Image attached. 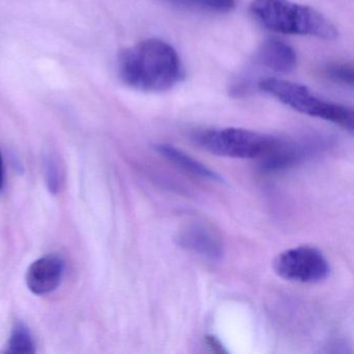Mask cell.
Returning <instances> with one entry per match:
<instances>
[{
    "label": "cell",
    "instance_id": "52a82bcc",
    "mask_svg": "<svg viewBox=\"0 0 354 354\" xmlns=\"http://www.w3.org/2000/svg\"><path fill=\"white\" fill-rule=\"evenodd\" d=\"M65 267V261L55 254H48L35 261L26 271L28 289L36 295L53 293L63 281Z\"/></svg>",
    "mask_w": 354,
    "mask_h": 354
},
{
    "label": "cell",
    "instance_id": "7c38bea8",
    "mask_svg": "<svg viewBox=\"0 0 354 354\" xmlns=\"http://www.w3.org/2000/svg\"><path fill=\"white\" fill-rule=\"evenodd\" d=\"M323 74L327 80L339 86H353V68L347 63L327 64L323 68Z\"/></svg>",
    "mask_w": 354,
    "mask_h": 354
},
{
    "label": "cell",
    "instance_id": "30bf717a",
    "mask_svg": "<svg viewBox=\"0 0 354 354\" xmlns=\"http://www.w3.org/2000/svg\"><path fill=\"white\" fill-rule=\"evenodd\" d=\"M3 352L11 354H32L36 352V344L32 333L21 321L14 325Z\"/></svg>",
    "mask_w": 354,
    "mask_h": 354
},
{
    "label": "cell",
    "instance_id": "3957f363",
    "mask_svg": "<svg viewBox=\"0 0 354 354\" xmlns=\"http://www.w3.org/2000/svg\"><path fill=\"white\" fill-rule=\"evenodd\" d=\"M259 88L290 109L317 119L324 120L353 131L352 109L324 100L302 84L279 78H266L258 84Z\"/></svg>",
    "mask_w": 354,
    "mask_h": 354
},
{
    "label": "cell",
    "instance_id": "8fae6325",
    "mask_svg": "<svg viewBox=\"0 0 354 354\" xmlns=\"http://www.w3.org/2000/svg\"><path fill=\"white\" fill-rule=\"evenodd\" d=\"M43 169H44L45 183L47 189L51 194H57L62 187L63 181V171L61 163L57 155L49 152L44 155L43 160Z\"/></svg>",
    "mask_w": 354,
    "mask_h": 354
},
{
    "label": "cell",
    "instance_id": "277c9868",
    "mask_svg": "<svg viewBox=\"0 0 354 354\" xmlns=\"http://www.w3.org/2000/svg\"><path fill=\"white\" fill-rule=\"evenodd\" d=\"M198 142L205 150L217 156L254 159L271 156L286 140L242 128H221L203 132L198 136Z\"/></svg>",
    "mask_w": 354,
    "mask_h": 354
},
{
    "label": "cell",
    "instance_id": "ba28073f",
    "mask_svg": "<svg viewBox=\"0 0 354 354\" xmlns=\"http://www.w3.org/2000/svg\"><path fill=\"white\" fill-rule=\"evenodd\" d=\"M254 63L275 73H289L295 69L297 55L290 45L277 39H268L259 47Z\"/></svg>",
    "mask_w": 354,
    "mask_h": 354
},
{
    "label": "cell",
    "instance_id": "9a60e30c",
    "mask_svg": "<svg viewBox=\"0 0 354 354\" xmlns=\"http://www.w3.org/2000/svg\"><path fill=\"white\" fill-rule=\"evenodd\" d=\"M165 1H167V3H171V0H165Z\"/></svg>",
    "mask_w": 354,
    "mask_h": 354
},
{
    "label": "cell",
    "instance_id": "7a4b0ae2",
    "mask_svg": "<svg viewBox=\"0 0 354 354\" xmlns=\"http://www.w3.org/2000/svg\"><path fill=\"white\" fill-rule=\"evenodd\" d=\"M250 11L252 18L270 32L328 41L337 37V28L328 18L291 0H254Z\"/></svg>",
    "mask_w": 354,
    "mask_h": 354
},
{
    "label": "cell",
    "instance_id": "6da1fadb",
    "mask_svg": "<svg viewBox=\"0 0 354 354\" xmlns=\"http://www.w3.org/2000/svg\"><path fill=\"white\" fill-rule=\"evenodd\" d=\"M118 74L133 90L161 93L178 86L185 72L173 46L159 39H148L120 53Z\"/></svg>",
    "mask_w": 354,
    "mask_h": 354
},
{
    "label": "cell",
    "instance_id": "5b68a950",
    "mask_svg": "<svg viewBox=\"0 0 354 354\" xmlns=\"http://www.w3.org/2000/svg\"><path fill=\"white\" fill-rule=\"evenodd\" d=\"M273 270L286 281L318 283L330 274V265L318 248L298 246L281 252L273 261Z\"/></svg>",
    "mask_w": 354,
    "mask_h": 354
},
{
    "label": "cell",
    "instance_id": "4fadbf2b",
    "mask_svg": "<svg viewBox=\"0 0 354 354\" xmlns=\"http://www.w3.org/2000/svg\"><path fill=\"white\" fill-rule=\"evenodd\" d=\"M206 344L212 349L213 352H225V350L223 349L221 344L219 343L214 337H207Z\"/></svg>",
    "mask_w": 354,
    "mask_h": 354
},
{
    "label": "cell",
    "instance_id": "9c48e42d",
    "mask_svg": "<svg viewBox=\"0 0 354 354\" xmlns=\"http://www.w3.org/2000/svg\"><path fill=\"white\" fill-rule=\"evenodd\" d=\"M154 147L156 152L159 153L161 156L165 157L167 160L179 169H183L186 173L202 178V179L209 180V181H223V177H221V175H218L216 171L209 169L208 167L192 158V156L176 147L169 144H157Z\"/></svg>",
    "mask_w": 354,
    "mask_h": 354
},
{
    "label": "cell",
    "instance_id": "5bb4252c",
    "mask_svg": "<svg viewBox=\"0 0 354 354\" xmlns=\"http://www.w3.org/2000/svg\"><path fill=\"white\" fill-rule=\"evenodd\" d=\"M3 181H5V171H3V156L0 153V190L3 189Z\"/></svg>",
    "mask_w": 354,
    "mask_h": 354
},
{
    "label": "cell",
    "instance_id": "8992f818",
    "mask_svg": "<svg viewBox=\"0 0 354 354\" xmlns=\"http://www.w3.org/2000/svg\"><path fill=\"white\" fill-rule=\"evenodd\" d=\"M176 240L180 248L210 260H219L225 252L219 234L202 221H192L184 225L178 232Z\"/></svg>",
    "mask_w": 354,
    "mask_h": 354
}]
</instances>
